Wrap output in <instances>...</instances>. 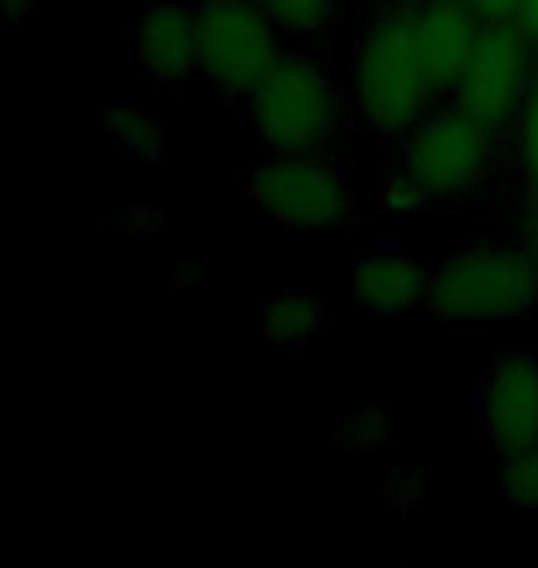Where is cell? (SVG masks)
I'll return each instance as SVG.
<instances>
[{
  "instance_id": "d6986e66",
  "label": "cell",
  "mask_w": 538,
  "mask_h": 568,
  "mask_svg": "<svg viewBox=\"0 0 538 568\" xmlns=\"http://www.w3.org/2000/svg\"><path fill=\"white\" fill-rule=\"evenodd\" d=\"M380 203H384L387 211H395V214H409V211L428 207L425 196L417 192V185H414V181H409L398 166L380 181Z\"/></svg>"
},
{
  "instance_id": "e0dca14e",
  "label": "cell",
  "mask_w": 538,
  "mask_h": 568,
  "mask_svg": "<svg viewBox=\"0 0 538 568\" xmlns=\"http://www.w3.org/2000/svg\"><path fill=\"white\" fill-rule=\"evenodd\" d=\"M512 155H517L520 174L538 185V78L524 100L520 115L512 119Z\"/></svg>"
},
{
  "instance_id": "8fae6325",
  "label": "cell",
  "mask_w": 538,
  "mask_h": 568,
  "mask_svg": "<svg viewBox=\"0 0 538 568\" xmlns=\"http://www.w3.org/2000/svg\"><path fill=\"white\" fill-rule=\"evenodd\" d=\"M354 300L362 311H369L380 322L403 317L417 303L428 300L432 274L417 263L414 255L398 252V247H376L354 263Z\"/></svg>"
},
{
  "instance_id": "44dd1931",
  "label": "cell",
  "mask_w": 538,
  "mask_h": 568,
  "mask_svg": "<svg viewBox=\"0 0 538 568\" xmlns=\"http://www.w3.org/2000/svg\"><path fill=\"white\" fill-rule=\"evenodd\" d=\"M524 252H528L538 266V185H531V196L524 203Z\"/></svg>"
},
{
  "instance_id": "4fadbf2b",
  "label": "cell",
  "mask_w": 538,
  "mask_h": 568,
  "mask_svg": "<svg viewBox=\"0 0 538 568\" xmlns=\"http://www.w3.org/2000/svg\"><path fill=\"white\" fill-rule=\"evenodd\" d=\"M97 126L114 148H122L125 155L141 159V163H159L166 148L163 122L141 100H111V104L100 108Z\"/></svg>"
},
{
  "instance_id": "ac0fdd59",
  "label": "cell",
  "mask_w": 538,
  "mask_h": 568,
  "mask_svg": "<svg viewBox=\"0 0 538 568\" xmlns=\"http://www.w3.org/2000/svg\"><path fill=\"white\" fill-rule=\"evenodd\" d=\"M384 498L398 509V514H409V509H417L425 503V473H420V465H409V462L395 465L384 484Z\"/></svg>"
},
{
  "instance_id": "3957f363",
  "label": "cell",
  "mask_w": 538,
  "mask_h": 568,
  "mask_svg": "<svg viewBox=\"0 0 538 568\" xmlns=\"http://www.w3.org/2000/svg\"><path fill=\"white\" fill-rule=\"evenodd\" d=\"M258 138L281 155H322L343 126V97L314 55L288 52L247 100Z\"/></svg>"
},
{
  "instance_id": "5b68a950",
  "label": "cell",
  "mask_w": 538,
  "mask_h": 568,
  "mask_svg": "<svg viewBox=\"0 0 538 568\" xmlns=\"http://www.w3.org/2000/svg\"><path fill=\"white\" fill-rule=\"evenodd\" d=\"M200 74L225 100H251L288 52L258 0H200Z\"/></svg>"
},
{
  "instance_id": "9a60e30c",
  "label": "cell",
  "mask_w": 538,
  "mask_h": 568,
  "mask_svg": "<svg viewBox=\"0 0 538 568\" xmlns=\"http://www.w3.org/2000/svg\"><path fill=\"white\" fill-rule=\"evenodd\" d=\"M266 16L277 22L284 33L295 38H317L332 27L339 11V0H258Z\"/></svg>"
},
{
  "instance_id": "7c38bea8",
  "label": "cell",
  "mask_w": 538,
  "mask_h": 568,
  "mask_svg": "<svg viewBox=\"0 0 538 568\" xmlns=\"http://www.w3.org/2000/svg\"><path fill=\"white\" fill-rule=\"evenodd\" d=\"M262 339L277 351H300L322 336L328 322V303L314 288L284 284L262 295Z\"/></svg>"
},
{
  "instance_id": "ba28073f",
  "label": "cell",
  "mask_w": 538,
  "mask_h": 568,
  "mask_svg": "<svg viewBox=\"0 0 538 568\" xmlns=\"http://www.w3.org/2000/svg\"><path fill=\"white\" fill-rule=\"evenodd\" d=\"M476 422L498 454L538 443V351L509 347L484 373L476 392Z\"/></svg>"
},
{
  "instance_id": "277c9868",
  "label": "cell",
  "mask_w": 538,
  "mask_h": 568,
  "mask_svg": "<svg viewBox=\"0 0 538 568\" xmlns=\"http://www.w3.org/2000/svg\"><path fill=\"white\" fill-rule=\"evenodd\" d=\"M495 133L461 104L432 108L414 130L403 133L398 170L414 181L425 203L473 196L495 170Z\"/></svg>"
},
{
  "instance_id": "9c48e42d",
  "label": "cell",
  "mask_w": 538,
  "mask_h": 568,
  "mask_svg": "<svg viewBox=\"0 0 538 568\" xmlns=\"http://www.w3.org/2000/svg\"><path fill=\"white\" fill-rule=\"evenodd\" d=\"M136 67L163 85L200 74V22L192 4H152L133 27Z\"/></svg>"
},
{
  "instance_id": "2e32d148",
  "label": "cell",
  "mask_w": 538,
  "mask_h": 568,
  "mask_svg": "<svg viewBox=\"0 0 538 568\" xmlns=\"http://www.w3.org/2000/svg\"><path fill=\"white\" fill-rule=\"evenodd\" d=\"M392 428H395L392 414L380 410V406H354V410L339 422L336 439L347 450H369L392 436Z\"/></svg>"
},
{
  "instance_id": "30bf717a",
  "label": "cell",
  "mask_w": 538,
  "mask_h": 568,
  "mask_svg": "<svg viewBox=\"0 0 538 568\" xmlns=\"http://www.w3.org/2000/svg\"><path fill=\"white\" fill-rule=\"evenodd\" d=\"M414 19L435 85H439L443 97L454 93L461 67L487 19L473 8V0H420L414 8Z\"/></svg>"
},
{
  "instance_id": "7a4b0ae2",
  "label": "cell",
  "mask_w": 538,
  "mask_h": 568,
  "mask_svg": "<svg viewBox=\"0 0 538 568\" xmlns=\"http://www.w3.org/2000/svg\"><path fill=\"white\" fill-rule=\"evenodd\" d=\"M432 314L468 325H509L538 306V266L524 247L468 244L432 270Z\"/></svg>"
},
{
  "instance_id": "8992f818",
  "label": "cell",
  "mask_w": 538,
  "mask_h": 568,
  "mask_svg": "<svg viewBox=\"0 0 538 568\" xmlns=\"http://www.w3.org/2000/svg\"><path fill=\"white\" fill-rule=\"evenodd\" d=\"M247 196L288 233H339L354 222L351 178L325 155H273L247 174Z\"/></svg>"
},
{
  "instance_id": "cb8c5ba5",
  "label": "cell",
  "mask_w": 538,
  "mask_h": 568,
  "mask_svg": "<svg viewBox=\"0 0 538 568\" xmlns=\"http://www.w3.org/2000/svg\"><path fill=\"white\" fill-rule=\"evenodd\" d=\"M473 8L490 22V19H509L512 8H517V0H473Z\"/></svg>"
},
{
  "instance_id": "ffe728a7",
  "label": "cell",
  "mask_w": 538,
  "mask_h": 568,
  "mask_svg": "<svg viewBox=\"0 0 538 568\" xmlns=\"http://www.w3.org/2000/svg\"><path fill=\"white\" fill-rule=\"evenodd\" d=\"M122 230H130V233H159L163 230V211L159 207H148V203H136V207L130 211H122Z\"/></svg>"
},
{
  "instance_id": "5bb4252c",
  "label": "cell",
  "mask_w": 538,
  "mask_h": 568,
  "mask_svg": "<svg viewBox=\"0 0 538 568\" xmlns=\"http://www.w3.org/2000/svg\"><path fill=\"white\" fill-rule=\"evenodd\" d=\"M498 495L520 514H538V443L501 454Z\"/></svg>"
},
{
  "instance_id": "6da1fadb",
  "label": "cell",
  "mask_w": 538,
  "mask_h": 568,
  "mask_svg": "<svg viewBox=\"0 0 538 568\" xmlns=\"http://www.w3.org/2000/svg\"><path fill=\"white\" fill-rule=\"evenodd\" d=\"M428 55L420 49L414 8L373 19L354 49V104L369 130L403 138L439 100Z\"/></svg>"
},
{
  "instance_id": "7402d4cb",
  "label": "cell",
  "mask_w": 538,
  "mask_h": 568,
  "mask_svg": "<svg viewBox=\"0 0 538 568\" xmlns=\"http://www.w3.org/2000/svg\"><path fill=\"white\" fill-rule=\"evenodd\" d=\"M517 27L528 33L531 44L538 49V0H517V8H512V16H509Z\"/></svg>"
},
{
  "instance_id": "603a6c76",
  "label": "cell",
  "mask_w": 538,
  "mask_h": 568,
  "mask_svg": "<svg viewBox=\"0 0 538 568\" xmlns=\"http://www.w3.org/2000/svg\"><path fill=\"white\" fill-rule=\"evenodd\" d=\"M41 0H0V16L4 22H27L30 16H38Z\"/></svg>"
},
{
  "instance_id": "52a82bcc",
  "label": "cell",
  "mask_w": 538,
  "mask_h": 568,
  "mask_svg": "<svg viewBox=\"0 0 538 568\" xmlns=\"http://www.w3.org/2000/svg\"><path fill=\"white\" fill-rule=\"evenodd\" d=\"M535 55L538 49L512 19L484 22L479 38L461 67V78L454 85V104L473 111L490 130L512 126L524 100L535 85Z\"/></svg>"
}]
</instances>
